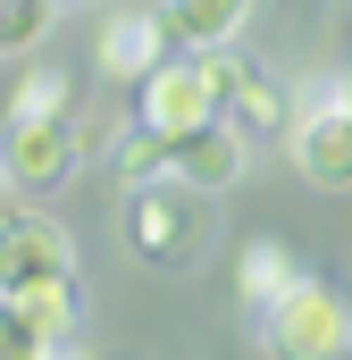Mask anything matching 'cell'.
I'll use <instances>...</instances> for the list:
<instances>
[{
  "instance_id": "obj_11",
  "label": "cell",
  "mask_w": 352,
  "mask_h": 360,
  "mask_svg": "<svg viewBox=\"0 0 352 360\" xmlns=\"http://www.w3.org/2000/svg\"><path fill=\"white\" fill-rule=\"evenodd\" d=\"M302 276H310V260H302L294 243H277V235H252V243L235 252V293H244V310H252V319H260L268 302H285Z\"/></svg>"
},
{
  "instance_id": "obj_7",
  "label": "cell",
  "mask_w": 352,
  "mask_h": 360,
  "mask_svg": "<svg viewBox=\"0 0 352 360\" xmlns=\"http://www.w3.org/2000/svg\"><path fill=\"white\" fill-rule=\"evenodd\" d=\"M285 151H294V168H302L310 193H352V101L302 109L294 134H285Z\"/></svg>"
},
{
  "instance_id": "obj_2",
  "label": "cell",
  "mask_w": 352,
  "mask_h": 360,
  "mask_svg": "<svg viewBox=\"0 0 352 360\" xmlns=\"http://www.w3.org/2000/svg\"><path fill=\"white\" fill-rule=\"evenodd\" d=\"M260 352L268 360H352V302L336 285L302 276L285 302L260 310Z\"/></svg>"
},
{
  "instance_id": "obj_3",
  "label": "cell",
  "mask_w": 352,
  "mask_h": 360,
  "mask_svg": "<svg viewBox=\"0 0 352 360\" xmlns=\"http://www.w3.org/2000/svg\"><path fill=\"white\" fill-rule=\"evenodd\" d=\"M84 151L92 143H84L76 117H8V134H0V184L25 193V201H42V193L76 184Z\"/></svg>"
},
{
  "instance_id": "obj_9",
  "label": "cell",
  "mask_w": 352,
  "mask_h": 360,
  "mask_svg": "<svg viewBox=\"0 0 352 360\" xmlns=\"http://www.w3.org/2000/svg\"><path fill=\"white\" fill-rule=\"evenodd\" d=\"M160 59H176V34L160 25V8H118L101 25V76L109 84H143Z\"/></svg>"
},
{
  "instance_id": "obj_1",
  "label": "cell",
  "mask_w": 352,
  "mask_h": 360,
  "mask_svg": "<svg viewBox=\"0 0 352 360\" xmlns=\"http://www.w3.org/2000/svg\"><path fill=\"white\" fill-rule=\"evenodd\" d=\"M118 235L143 269H193L210 252V193H193L176 176H143L118 201Z\"/></svg>"
},
{
  "instance_id": "obj_12",
  "label": "cell",
  "mask_w": 352,
  "mask_h": 360,
  "mask_svg": "<svg viewBox=\"0 0 352 360\" xmlns=\"http://www.w3.org/2000/svg\"><path fill=\"white\" fill-rule=\"evenodd\" d=\"M68 101H76V84H68V68L34 59V68L17 76V92H8V117H68Z\"/></svg>"
},
{
  "instance_id": "obj_17",
  "label": "cell",
  "mask_w": 352,
  "mask_h": 360,
  "mask_svg": "<svg viewBox=\"0 0 352 360\" xmlns=\"http://www.w3.org/2000/svg\"><path fill=\"white\" fill-rule=\"evenodd\" d=\"M0 8H8V0H0Z\"/></svg>"
},
{
  "instance_id": "obj_16",
  "label": "cell",
  "mask_w": 352,
  "mask_h": 360,
  "mask_svg": "<svg viewBox=\"0 0 352 360\" xmlns=\"http://www.w3.org/2000/svg\"><path fill=\"white\" fill-rule=\"evenodd\" d=\"M51 360H84V352H68V344H59V352H51Z\"/></svg>"
},
{
  "instance_id": "obj_8",
  "label": "cell",
  "mask_w": 352,
  "mask_h": 360,
  "mask_svg": "<svg viewBox=\"0 0 352 360\" xmlns=\"http://www.w3.org/2000/svg\"><path fill=\"white\" fill-rule=\"evenodd\" d=\"M244 168H252V143H244L227 117H210V126H193V134H176V143H168V176L193 184V193H210V201L235 193Z\"/></svg>"
},
{
  "instance_id": "obj_5",
  "label": "cell",
  "mask_w": 352,
  "mask_h": 360,
  "mask_svg": "<svg viewBox=\"0 0 352 360\" xmlns=\"http://www.w3.org/2000/svg\"><path fill=\"white\" fill-rule=\"evenodd\" d=\"M210 59V76H218V117L244 134V143H268V134H294V117H302V101L277 84L268 68L252 59H235V51H201Z\"/></svg>"
},
{
  "instance_id": "obj_4",
  "label": "cell",
  "mask_w": 352,
  "mask_h": 360,
  "mask_svg": "<svg viewBox=\"0 0 352 360\" xmlns=\"http://www.w3.org/2000/svg\"><path fill=\"white\" fill-rule=\"evenodd\" d=\"M218 117V76H210V59L201 51H176L160 59L143 84H134V126H151V134H193V126H210Z\"/></svg>"
},
{
  "instance_id": "obj_10",
  "label": "cell",
  "mask_w": 352,
  "mask_h": 360,
  "mask_svg": "<svg viewBox=\"0 0 352 360\" xmlns=\"http://www.w3.org/2000/svg\"><path fill=\"white\" fill-rule=\"evenodd\" d=\"M151 8L176 34V51H235L252 25V0H151Z\"/></svg>"
},
{
  "instance_id": "obj_6",
  "label": "cell",
  "mask_w": 352,
  "mask_h": 360,
  "mask_svg": "<svg viewBox=\"0 0 352 360\" xmlns=\"http://www.w3.org/2000/svg\"><path fill=\"white\" fill-rule=\"evenodd\" d=\"M42 276H76V235L42 210H0V293Z\"/></svg>"
},
{
  "instance_id": "obj_15",
  "label": "cell",
  "mask_w": 352,
  "mask_h": 360,
  "mask_svg": "<svg viewBox=\"0 0 352 360\" xmlns=\"http://www.w3.org/2000/svg\"><path fill=\"white\" fill-rule=\"evenodd\" d=\"M51 8H59V0H8V8H0V51H34V42L51 34Z\"/></svg>"
},
{
  "instance_id": "obj_13",
  "label": "cell",
  "mask_w": 352,
  "mask_h": 360,
  "mask_svg": "<svg viewBox=\"0 0 352 360\" xmlns=\"http://www.w3.org/2000/svg\"><path fill=\"white\" fill-rule=\"evenodd\" d=\"M59 352V335L17 302V293H0V360H51Z\"/></svg>"
},
{
  "instance_id": "obj_14",
  "label": "cell",
  "mask_w": 352,
  "mask_h": 360,
  "mask_svg": "<svg viewBox=\"0 0 352 360\" xmlns=\"http://www.w3.org/2000/svg\"><path fill=\"white\" fill-rule=\"evenodd\" d=\"M109 168H118V184L168 176V134H151V126H126V134L109 143Z\"/></svg>"
}]
</instances>
